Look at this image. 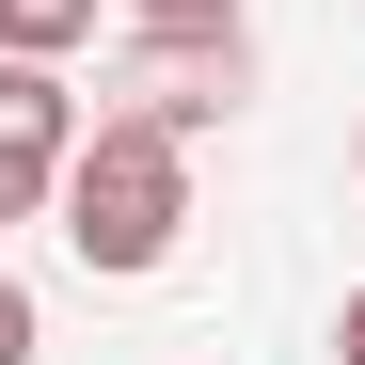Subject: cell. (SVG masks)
Listing matches in <instances>:
<instances>
[{"label":"cell","instance_id":"obj_1","mask_svg":"<svg viewBox=\"0 0 365 365\" xmlns=\"http://www.w3.org/2000/svg\"><path fill=\"white\" fill-rule=\"evenodd\" d=\"M48 222H64V255L143 286L175 238H191V143L159 128V111H80V143L48 159Z\"/></svg>","mask_w":365,"mask_h":365},{"label":"cell","instance_id":"obj_2","mask_svg":"<svg viewBox=\"0 0 365 365\" xmlns=\"http://www.w3.org/2000/svg\"><path fill=\"white\" fill-rule=\"evenodd\" d=\"M238 96H255V32H238V16H175V32L128 16V48H111V111H159L175 143H207Z\"/></svg>","mask_w":365,"mask_h":365},{"label":"cell","instance_id":"obj_3","mask_svg":"<svg viewBox=\"0 0 365 365\" xmlns=\"http://www.w3.org/2000/svg\"><path fill=\"white\" fill-rule=\"evenodd\" d=\"M0 143H16V159H64V143H80V80L0 48Z\"/></svg>","mask_w":365,"mask_h":365},{"label":"cell","instance_id":"obj_4","mask_svg":"<svg viewBox=\"0 0 365 365\" xmlns=\"http://www.w3.org/2000/svg\"><path fill=\"white\" fill-rule=\"evenodd\" d=\"M0 48H16V64H80V48H96V0H0Z\"/></svg>","mask_w":365,"mask_h":365},{"label":"cell","instance_id":"obj_5","mask_svg":"<svg viewBox=\"0 0 365 365\" xmlns=\"http://www.w3.org/2000/svg\"><path fill=\"white\" fill-rule=\"evenodd\" d=\"M0 222H48V159H16V143H0Z\"/></svg>","mask_w":365,"mask_h":365},{"label":"cell","instance_id":"obj_6","mask_svg":"<svg viewBox=\"0 0 365 365\" xmlns=\"http://www.w3.org/2000/svg\"><path fill=\"white\" fill-rule=\"evenodd\" d=\"M0 365H32V286L0 270Z\"/></svg>","mask_w":365,"mask_h":365},{"label":"cell","instance_id":"obj_7","mask_svg":"<svg viewBox=\"0 0 365 365\" xmlns=\"http://www.w3.org/2000/svg\"><path fill=\"white\" fill-rule=\"evenodd\" d=\"M111 16H159V32H175V16H238V0H111Z\"/></svg>","mask_w":365,"mask_h":365},{"label":"cell","instance_id":"obj_8","mask_svg":"<svg viewBox=\"0 0 365 365\" xmlns=\"http://www.w3.org/2000/svg\"><path fill=\"white\" fill-rule=\"evenodd\" d=\"M334 365H365V286H349V302H334Z\"/></svg>","mask_w":365,"mask_h":365},{"label":"cell","instance_id":"obj_9","mask_svg":"<svg viewBox=\"0 0 365 365\" xmlns=\"http://www.w3.org/2000/svg\"><path fill=\"white\" fill-rule=\"evenodd\" d=\"M349 175H365V128H349Z\"/></svg>","mask_w":365,"mask_h":365}]
</instances>
